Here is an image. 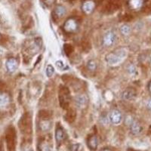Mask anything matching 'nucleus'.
Returning a JSON list of instances; mask_svg holds the SVG:
<instances>
[{
    "label": "nucleus",
    "instance_id": "nucleus-1",
    "mask_svg": "<svg viewBox=\"0 0 151 151\" xmlns=\"http://www.w3.org/2000/svg\"><path fill=\"white\" fill-rule=\"evenodd\" d=\"M126 56V52L124 48H119L115 50L114 52H110L105 56V60L107 64L110 65H115V64L120 63Z\"/></svg>",
    "mask_w": 151,
    "mask_h": 151
},
{
    "label": "nucleus",
    "instance_id": "nucleus-2",
    "mask_svg": "<svg viewBox=\"0 0 151 151\" xmlns=\"http://www.w3.org/2000/svg\"><path fill=\"white\" fill-rule=\"evenodd\" d=\"M19 128L24 134H29L32 132V119L29 113H24L19 121Z\"/></svg>",
    "mask_w": 151,
    "mask_h": 151
},
{
    "label": "nucleus",
    "instance_id": "nucleus-3",
    "mask_svg": "<svg viewBox=\"0 0 151 151\" xmlns=\"http://www.w3.org/2000/svg\"><path fill=\"white\" fill-rule=\"evenodd\" d=\"M59 102L62 108L67 110L70 105V90L66 86H60L59 91Z\"/></svg>",
    "mask_w": 151,
    "mask_h": 151
},
{
    "label": "nucleus",
    "instance_id": "nucleus-4",
    "mask_svg": "<svg viewBox=\"0 0 151 151\" xmlns=\"http://www.w3.org/2000/svg\"><path fill=\"white\" fill-rule=\"evenodd\" d=\"M6 141L9 151H16V132L13 127L9 129L6 133Z\"/></svg>",
    "mask_w": 151,
    "mask_h": 151
},
{
    "label": "nucleus",
    "instance_id": "nucleus-5",
    "mask_svg": "<svg viewBox=\"0 0 151 151\" xmlns=\"http://www.w3.org/2000/svg\"><path fill=\"white\" fill-rule=\"evenodd\" d=\"M78 28H79V24H78L77 21L73 18L68 19L64 25V31L68 33H75L78 29Z\"/></svg>",
    "mask_w": 151,
    "mask_h": 151
},
{
    "label": "nucleus",
    "instance_id": "nucleus-6",
    "mask_svg": "<svg viewBox=\"0 0 151 151\" xmlns=\"http://www.w3.org/2000/svg\"><path fill=\"white\" fill-rule=\"evenodd\" d=\"M116 39L114 31H107L103 37V45L105 47H110L114 44Z\"/></svg>",
    "mask_w": 151,
    "mask_h": 151
},
{
    "label": "nucleus",
    "instance_id": "nucleus-7",
    "mask_svg": "<svg viewBox=\"0 0 151 151\" xmlns=\"http://www.w3.org/2000/svg\"><path fill=\"white\" fill-rule=\"evenodd\" d=\"M75 102L79 109H84L87 106L88 103V98L85 94H79L75 98Z\"/></svg>",
    "mask_w": 151,
    "mask_h": 151
},
{
    "label": "nucleus",
    "instance_id": "nucleus-8",
    "mask_svg": "<svg viewBox=\"0 0 151 151\" xmlns=\"http://www.w3.org/2000/svg\"><path fill=\"white\" fill-rule=\"evenodd\" d=\"M109 118H110V120L112 123L114 124V125H118L122 120V113H121L120 111H119V110H113L110 113Z\"/></svg>",
    "mask_w": 151,
    "mask_h": 151
},
{
    "label": "nucleus",
    "instance_id": "nucleus-9",
    "mask_svg": "<svg viewBox=\"0 0 151 151\" xmlns=\"http://www.w3.org/2000/svg\"><path fill=\"white\" fill-rule=\"evenodd\" d=\"M94 8H95V2L93 0H86L82 6L83 11L87 14H91L94 11Z\"/></svg>",
    "mask_w": 151,
    "mask_h": 151
},
{
    "label": "nucleus",
    "instance_id": "nucleus-10",
    "mask_svg": "<svg viewBox=\"0 0 151 151\" xmlns=\"http://www.w3.org/2000/svg\"><path fill=\"white\" fill-rule=\"evenodd\" d=\"M18 67V62L14 58L8 59L6 61V68L9 73H13L17 70Z\"/></svg>",
    "mask_w": 151,
    "mask_h": 151
},
{
    "label": "nucleus",
    "instance_id": "nucleus-11",
    "mask_svg": "<svg viewBox=\"0 0 151 151\" xmlns=\"http://www.w3.org/2000/svg\"><path fill=\"white\" fill-rule=\"evenodd\" d=\"M136 95V91L135 90L132 88H129L127 89H125V91L122 93V98L124 100H132L133 98H134Z\"/></svg>",
    "mask_w": 151,
    "mask_h": 151
},
{
    "label": "nucleus",
    "instance_id": "nucleus-12",
    "mask_svg": "<svg viewBox=\"0 0 151 151\" xmlns=\"http://www.w3.org/2000/svg\"><path fill=\"white\" fill-rule=\"evenodd\" d=\"M67 13V10H66V8L63 5H57L55 7V11H54V16L57 17L58 19L60 18L63 16H64V14H66Z\"/></svg>",
    "mask_w": 151,
    "mask_h": 151
},
{
    "label": "nucleus",
    "instance_id": "nucleus-13",
    "mask_svg": "<svg viewBox=\"0 0 151 151\" xmlns=\"http://www.w3.org/2000/svg\"><path fill=\"white\" fill-rule=\"evenodd\" d=\"M129 5L133 10H139L144 5V0H129Z\"/></svg>",
    "mask_w": 151,
    "mask_h": 151
},
{
    "label": "nucleus",
    "instance_id": "nucleus-14",
    "mask_svg": "<svg viewBox=\"0 0 151 151\" xmlns=\"http://www.w3.org/2000/svg\"><path fill=\"white\" fill-rule=\"evenodd\" d=\"M10 102V97L6 93H0V107H5Z\"/></svg>",
    "mask_w": 151,
    "mask_h": 151
},
{
    "label": "nucleus",
    "instance_id": "nucleus-15",
    "mask_svg": "<svg viewBox=\"0 0 151 151\" xmlns=\"http://www.w3.org/2000/svg\"><path fill=\"white\" fill-rule=\"evenodd\" d=\"M98 145V137L95 135H92L89 137L88 140V147L92 150H96Z\"/></svg>",
    "mask_w": 151,
    "mask_h": 151
},
{
    "label": "nucleus",
    "instance_id": "nucleus-16",
    "mask_svg": "<svg viewBox=\"0 0 151 151\" xmlns=\"http://www.w3.org/2000/svg\"><path fill=\"white\" fill-rule=\"evenodd\" d=\"M76 118V113L73 109H69L67 110V113L65 116V119L69 122V123H72L75 121Z\"/></svg>",
    "mask_w": 151,
    "mask_h": 151
},
{
    "label": "nucleus",
    "instance_id": "nucleus-17",
    "mask_svg": "<svg viewBox=\"0 0 151 151\" xmlns=\"http://www.w3.org/2000/svg\"><path fill=\"white\" fill-rule=\"evenodd\" d=\"M131 132L133 134H140L142 131V127L141 126L139 123L135 121H133V122L131 123L130 125Z\"/></svg>",
    "mask_w": 151,
    "mask_h": 151
},
{
    "label": "nucleus",
    "instance_id": "nucleus-18",
    "mask_svg": "<svg viewBox=\"0 0 151 151\" xmlns=\"http://www.w3.org/2000/svg\"><path fill=\"white\" fill-rule=\"evenodd\" d=\"M52 116V113L49 110H42L39 112V116L42 119V120H48Z\"/></svg>",
    "mask_w": 151,
    "mask_h": 151
},
{
    "label": "nucleus",
    "instance_id": "nucleus-19",
    "mask_svg": "<svg viewBox=\"0 0 151 151\" xmlns=\"http://www.w3.org/2000/svg\"><path fill=\"white\" fill-rule=\"evenodd\" d=\"M39 151H51V144L48 141H42L39 145Z\"/></svg>",
    "mask_w": 151,
    "mask_h": 151
},
{
    "label": "nucleus",
    "instance_id": "nucleus-20",
    "mask_svg": "<svg viewBox=\"0 0 151 151\" xmlns=\"http://www.w3.org/2000/svg\"><path fill=\"white\" fill-rule=\"evenodd\" d=\"M64 132L61 127H58L55 132V137L58 142H60L64 139Z\"/></svg>",
    "mask_w": 151,
    "mask_h": 151
},
{
    "label": "nucleus",
    "instance_id": "nucleus-21",
    "mask_svg": "<svg viewBox=\"0 0 151 151\" xmlns=\"http://www.w3.org/2000/svg\"><path fill=\"white\" fill-rule=\"evenodd\" d=\"M40 127L42 131H47L51 128V124L48 120H42L40 123Z\"/></svg>",
    "mask_w": 151,
    "mask_h": 151
},
{
    "label": "nucleus",
    "instance_id": "nucleus-22",
    "mask_svg": "<svg viewBox=\"0 0 151 151\" xmlns=\"http://www.w3.org/2000/svg\"><path fill=\"white\" fill-rule=\"evenodd\" d=\"M120 32L124 36H128V35H129V33L131 32L130 26H129L128 24H124V25H122L120 28Z\"/></svg>",
    "mask_w": 151,
    "mask_h": 151
},
{
    "label": "nucleus",
    "instance_id": "nucleus-23",
    "mask_svg": "<svg viewBox=\"0 0 151 151\" xmlns=\"http://www.w3.org/2000/svg\"><path fill=\"white\" fill-rule=\"evenodd\" d=\"M64 51L67 55H70L74 51V48L70 44H64Z\"/></svg>",
    "mask_w": 151,
    "mask_h": 151
},
{
    "label": "nucleus",
    "instance_id": "nucleus-24",
    "mask_svg": "<svg viewBox=\"0 0 151 151\" xmlns=\"http://www.w3.org/2000/svg\"><path fill=\"white\" fill-rule=\"evenodd\" d=\"M87 67H88V69L90 71H94L97 69L98 65H97V63L94 61V60H91L88 62Z\"/></svg>",
    "mask_w": 151,
    "mask_h": 151
},
{
    "label": "nucleus",
    "instance_id": "nucleus-25",
    "mask_svg": "<svg viewBox=\"0 0 151 151\" xmlns=\"http://www.w3.org/2000/svg\"><path fill=\"white\" fill-rule=\"evenodd\" d=\"M55 73V69L52 65H48L46 67V75L48 77H51Z\"/></svg>",
    "mask_w": 151,
    "mask_h": 151
},
{
    "label": "nucleus",
    "instance_id": "nucleus-26",
    "mask_svg": "<svg viewBox=\"0 0 151 151\" xmlns=\"http://www.w3.org/2000/svg\"><path fill=\"white\" fill-rule=\"evenodd\" d=\"M82 48L84 50L85 52H88L91 49V44H90L89 42L88 41H84L82 43Z\"/></svg>",
    "mask_w": 151,
    "mask_h": 151
},
{
    "label": "nucleus",
    "instance_id": "nucleus-27",
    "mask_svg": "<svg viewBox=\"0 0 151 151\" xmlns=\"http://www.w3.org/2000/svg\"><path fill=\"white\" fill-rule=\"evenodd\" d=\"M34 42L35 44L36 45V46L38 47L39 48H41L42 47V39L40 37L38 38H36L34 40Z\"/></svg>",
    "mask_w": 151,
    "mask_h": 151
},
{
    "label": "nucleus",
    "instance_id": "nucleus-28",
    "mask_svg": "<svg viewBox=\"0 0 151 151\" xmlns=\"http://www.w3.org/2000/svg\"><path fill=\"white\" fill-rule=\"evenodd\" d=\"M56 65L57 67H58V68L61 69V70H64V68H68V67H67V66L65 65V64L63 63V62L61 61V60H58V61L56 62Z\"/></svg>",
    "mask_w": 151,
    "mask_h": 151
},
{
    "label": "nucleus",
    "instance_id": "nucleus-29",
    "mask_svg": "<svg viewBox=\"0 0 151 151\" xmlns=\"http://www.w3.org/2000/svg\"><path fill=\"white\" fill-rule=\"evenodd\" d=\"M128 71L130 74H134L136 73V68L133 64H131L128 67Z\"/></svg>",
    "mask_w": 151,
    "mask_h": 151
},
{
    "label": "nucleus",
    "instance_id": "nucleus-30",
    "mask_svg": "<svg viewBox=\"0 0 151 151\" xmlns=\"http://www.w3.org/2000/svg\"><path fill=\"white\" fill-rule=\"evenodd\" d=\"M42 1L47 6H51L55 2V0H42Z\"/></svg>",
    "mask_w": 151,
    "mask_h": 151
},
{
    "label": "nucleus",
    "instance_id": "nucleus-31",
    "mask_svg": "<svg viewBox=\"0 0 151 151\" xmlns=\"http://www.w3.org/2000/svg\"><path fill=\"white\" fill-rule=\"evenodd\" d=\"M78 147H79V144H73L71 147V151H77Z\"/></svg>",
    "mask_w": 151,
    "mask_h": 151
},
{
    "label": "nucleus",
    "instance_id": "nucleus-32",
    "mask_svg": "<svg viewBox=\"0 0 151 151\" xmlns=\"http://www.w3.org/2000/svg\"><path fill=\"white\" fill-rule=\"evenodd\" d=\"M147 107L148 110H151V98L149 99V101H148L147 103Z\"/></svg>",
    "mask_w": 151,
    "mask_h": 151
},
{
    "label": "nucleus",
    "instance_id": "nucleus-33",
    "mask_svg": "<svg viewBox=\"0 0 151 151\" xmlns=\"http://www.w3.org/2000/svg\"><path fill=\"white\" fill-rule=\"evenodd\" d=\"M101 151H111V150H110V149H108V148H103Z\"/></svg>",
    "mask_w": 151,
    "mask_h": 151
},
{
    "label": "nucleus",
    "instance_id": "nucleus-34",
    "mask_svg": "<svg viewBox=\"0 0 151 151\" xmlns=\"http://www.w3.org/2000/svg\"><path fill=\"white\" fill-rule=\"evenodd\" d=\"M23 151H33V150H31L30 148H27V149L24 150H23Z\"/></svg>",
    "mask_w": 151,
    "mask_h": 151
},
{
    "label": "nucleus",
    "instance_id": "nucleus-35",
    "mask_svg": "<svg viewBox=\"0 0 151 151\" xmlns=\"http://www.w3.org/2000/svg\"><path fill=\"white\" fill-rule=\"evenodd\" d=\"M149 91L151 92V82L150 83V84H149Z\"/></svg>",
    "mask_w": 151,
    "mask_h": 151
},
{
    "label": "nucleus",
    "instance_id": "nucleus-36",
    "mask_svg": "<svg viewBox=\"0 0 151 151\" xmlns=\"http://www.w3.org/2000/svg\"><path fill=\"white\" fill-rule=\"evenodd\" d=\"M150 62H151V55H150Z\"/></svg>",
    "mask_w": 151,
    "mask_h": 151
},
{
    "label": "nucleus",
    "instance_id": "nucleus-37",
    "mask_svg": "<svg viewBox=\"0 0 151 151\" xmlns=\"http://www.w3.org/2000/svg\"><path fill=\"white\" fill-rule=\"evenodd\" d=\"M0 37H1V35H0Z\"/></svg>",
    "mask_w": 151,
    "mask_h": 151
}]
</instances>
